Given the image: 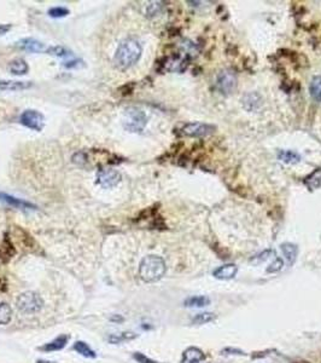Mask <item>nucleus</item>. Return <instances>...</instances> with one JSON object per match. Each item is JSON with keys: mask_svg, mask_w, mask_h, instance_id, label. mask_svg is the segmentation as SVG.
Segmentation results:
<instances>
[{"mask_svg": "<svg viewBox=\"0 0 321 363\" xmlns=\"http://www.w3.org/2000/svg\"><path fill=\"white\" fill-rule=\"evenodd\" d=\"M142 45L135 39H126L119 45L112 62L120 71H126L134 66L142 56Z\"/></svg>", "mask_w": 321, "mask_h": 363, "instance_id": "1", "label": "nucleus"}, {"mask_svg": "<svg viewBox=\"0 0 321 363\" xmlns=\"http://www.w3.org/2000/svg\"><path fill=\"white\" fill-rule=\"evenodd\" d=\"M165 262L159 255H147L142 260L139 267V275L143 281L156 282L165 274Z\"/></svg>", "mask_w": 321, "mask_h": 363, "instance_id": "2", "label": "nucleus"}, {"mask_svg": "<svg viewBox=\"0 0 321 363\" xmlns=\"http://www.w3.org/2000/svg\"><path fill=\"white\" fill-rule=\"evenodd\" d=\"M17 309L24 314H35L39 312L44 306V300L37 293L35 292H24L18 295L16 300Z\"/></svg>", "mask_w": 321, "mask_h": 363, "instance_id": "3", "label": "nucleus"}, {"mask_svg": "<svg viewBox=\"0 0 321 363\" xmlns=\"http://www.w3.org/2000/svg\"><path fill=\"white\" fill-rule=\"evenodd\" d=\"M147 124V116L142 109L139 108H128L126 112V119H125V129L129 132H142Z\"/></svg>", "mask_w": 321, "mask_h": 363, "instance_id": "4", "label": "nucleus"}, {"mask_svg": "<svg viewBox=\"0 0 321 363\" xmlns=\"http://www.w3.org/2000/svg\"><path fill=\"white\" fill-rule=\"evenodd\" d=\"M19 121L23 126L34 131L40 132L45 127V117L40 112L34 109H27L19 116Z\"/></svg>", "mask_w": 321, "mask_h": 363, "instance_id": "5", "label": "nucleus"}, {"mask_svg": "<svg viewBox=\"0 0 321 363\" xmlns=\"http://www.w3.org/2000/svg\"><path fill=\"white\" fill-rule=\"evenodd\" d=\"M216 87L222 95H231L237 89V76L232 71H222L216 79Z\"/></svg>", "mask_w": 321, "mask_h": 363, "instance_id": "6", "label": "nucleus"}, {"mask_svg": "<svg viewBox=\"0 0 321 363\" xmlns=\"http://www.w3.org/2000/svg\"><path fill=\"white\" fill-rule=\"evenodd\" d=\"M216 130L213 125L204 124V122H190L181 129L182 134L189 137H203L212 134Z\"/></svg>", "mask_w": 321, "mask_h": 363, "instance_id": "7", "label": "nucleus"}, {"mask_svg": "<svg viewBox=\"0 0 321 363\" xmlns=\"http://www.w3.org/2000/svg\"><path fill=\"white\" fill-rule=\"evenodd\" d=\"M121 182V174L114 169H100L97 173V183L103 188H112Z\"/></svg>", "mask_w": 321, "mask_h": 363, "instance_id": "8", "label": "nucleus"}, {"mask_svg": "<svg viewBox=\"0 0 321 363\" xmlns=\"http://www.w3.org/2000/svg\"><path fill=\"white\" fill-rule=\"evenodd\" d=\"M0 201L5 202V204L10 205V206L12 207H16V209L24 210V211H29V210L35 211V210L37 209V207L35 206L34 204H32V202L26 201V200L23 199H17V197L9 194H5V192L2 191H0Z\"/></svg>", "mask_w": 321, "mask_h": 363, "instance_id": "9", "label": "nucleus"}, {"mask_svg": "<svg viewBox=\"0 0 321 363\" xmlns=\"http://www.w3.org/2000/svg\"><path fill=\"white\" fill-rule=\"evenodd\" d=\"M238 272V267L235 264H225V265H221V267H219L217 269H215L214 271H213V275H214L215 279L217 280H222V281H225V280H232L234 279L235 275H237Z\"/></svg>", "mask_w": 321, "mask_h": 363, "instance_id": "10", "label": "nucleus"}, {"mask_svg": "<svg viewBox=\"0 0 321 363\" xmlns=\"http://www.w3.org/2000/svg\"><path fill=\"white\" fill-rule=\"evenodd\" d=\"M16 46L18 49L23 50V51L28 52H42L45 50L44 44L41 41L36 39H33V38H24L21 39L19 41L16 42Z\"/></svg>", "mask_w": 321, "mask_h": 363, "instance_id": "11", "label": "nucleus"}, {"mask_svg": "<svg viewBox=\"0 0 321 363\" xmlns=\"http://www.w3.org/2000/svg\"><path fill=\"white\" fill-rule=\"evenodd\" d=\"M181 363H205V355L198 347H189L184 351Z\"/></svg>", "mask_w": 321, "mask_h": 363, "instance_id": "12", "label": "nucleus"}, {"mask_svg": "<svg viewBox=\"0 0 321 363\" xmlns=\"http://www.w3.org/2000/svg\"><path fill=\"white\" fill-rule=\"evenodd\" d=\"M243 106L249 112H252V110H256L261 107L262 104V98L261 96L256 92H250V94H247L244 97L242 98Z\"/></svg>", "mask_w": 321, "mask_h": 363, "instance_id": "13", "label": "nucleus"}, {"mask_svg": "<svg viewBox=\"0 0 321 363\" xmlns=\"http://www.w3.org/2000/svg\"><path fill=\"white\" fill-rule=\"evenodd\" d=\"M32 82L12 81V80H0V89L4 91H18V90L29 89Z\"/></svg>", "mask_w": 321, "mask_h": 363, "instance_id": "14", "label": "nucleus"}, {"mask_svg": "<svg viewBox=\"0 0 321 363\" xmlns=\"http://www.w3.org/2000/svg\"><path fill=\"white\" fill-rule=\"evenodd\" d=\"M305 187L309 190H317L321 188V169H317L304 178Z\"/></svg>", "mask_w": 321, "mask_h": 363, "instance_id": "15", "label": "nucleus"}, {"mask_svg": "<svg viewBox=\"0 0 321 363\" xmlns=\"http://www.w3.org/2000/svg\"><path fill=\"white\" fill-rule=\"evenodd\" d=\"M9 71L14 75H24L28 73L29 67L24 59L15 58L9 63Z\"/></svg>", "mask_w": 321, "mask_h": 363, "instance_id": "16", "label": "nucleus"}, {"mask_svg": "<svg viewBox=\"0 0 321 363\" xmlns=\"http://www.w3.org/2000/svg\"><path fill=\"white\" fill-rule=\"evenodd\" d=\"M68 340H69V337H68V335H61V337L52 340L49 344L40 347V350H42V351H58V350H62L65 345H67Z\"/></svg>", "mask_w": 321, "mask_h": 363, "instance_id": "17", "label": "nucleus"}, {"mask_svg": "<svg viewBox=\"0 0 321 363\" xmlns=\"http://www.w3.org/2000/svg\"><path fill=\"white\" fill-rule=\"evenodd\" d=\"M278 159L285 164H297L301 161V155L292 150H279L278 152Z\"/></svg>", "mask_w": 321, "mask_h": 363, "instance_id": "18", "label": "nucleus"}, {"mask_svg": "<svg viewBox=\"0 0 321 363\" xmlns=\"http://www.w3.org/2000/svg\"><path fill=\"white\" fill-rule=\"evenodd\" d=\"M282 251L284 257L286 258L289 264H293L297 258L298 254V247L295 244H291V242H285L282 245Z\"/></svg>", "mask_w": 321, "mask_h": 363, "instance_id": "19", "label": "nucleus"}, {"mask_svg": "<svg viewBox=\"0 0 321 363\" xmlns=\"http://www.w3.org/2000/svg\"><path fill=\"white\" fill-rule=\"evenodd\" d=\"M210 304V299L205 295H195L185 300V306L189 307H203Z\"/></svg>", "mask_w": 321, "mask_h": 363, "instance_id": "20", "label": "nucleus"}, {"mask_svg": "<svg viewBox=\"0 0 321 363\" xmlns=\"http://www.w3.org/2000/svg\"><path fill=\"white\" fill-rule=\"evenodd\" d=\"M309 92L314 101L321 102V75L313 77L309 85Z\"/></svg>", "mask_w": 321, "mask_h": 363, "instance_id": "21", "label": "nucleus"}, {"mask_svg": "<svg viewBox=\"0 0 321 363\" xmlns=\"http://www.w3.org/2000/svg\"><path fill=\"white\" fill-rule=\"evenodd\" d=\"M74 350L77 352V354H80L84 357H87V359H94V357H97L96 352H94L93 350L89 346V344H86V343H84V342L75 343Z\"/></svg>", "mask_w": 321, "mask_h": 363, "instance_id": "22", "label": "nucleus"}, {"mask_svg": "<svg viewBox=\"0 0 321 363\" xmlns=\"http://www.w3.org/2000/svg\"><path fill=\"white\" fill-rule=\"evenodd\" d=\"M138 335L133 332H124L120 333V334H111L107 337L110 344H119V343L124 342V340H132L135 339Z\"/></svg>", "mask_w": 321, "mask_h": 363, "instance_id": "23", "label": "nucleus"}, {"mask_svg": "<svg viewBox=\"0 0 321 363\" xmlns=\"http://www.w3.org/2000/svg\"><path fill=\"white\" fill-rule=\"evenodd\" d=\"M12 310L9 304L0 302V325H7L11 321Z\"/></svg>", "mask_w": 321, "mask_h": 363, "instance_id": "24", "label": "nucleus"}, {"mask_svg": "<svg viewBox=\"0 0 321 363\" xmlns=\"http://www.w3.org/2000/svg\"><path fill=\"white\" fill-rule=\"evenodd\" d=\"M214 320H215V315L212 314V312H200V314H197L195 317H193L192 324L204 325V324H209V322L214 321Z\"/></svg>", "mask_w": 321, "mask_h": 363, "instance_id": "25", "label": "nucleus"}, {"mask_svg": "<svg viewBox=\"0 0 321 363\" xmlns=\"http://www.w3.org/2000/svg\"><path fill=\"white\" fill-rule=\"evenodd\" d=\"M46 52L47 54L52 55V56H57V57H65V56L71 55L70 50H68L67 47H64V46H61V45H58V46L49 47V49L46 50Z\"/></svg>", "mask_w": 321, "mask_h": 363, "instance_id": "26", "label": "nucleus"}, {"mask_svg": "<svg viewBox=\"0 0 321 363\" xmlns=\"http://www.w3.org/2000/svg\"><path fill=\"white\" fill-rule=\"evenodd\" d=\"M273 253H274V252H273L272 249H266V251L261 252V253L255 255L254 258H251V259H250V263H251V264H254V265L262 264V263L266 262V260H267L268 258H269Z\"/></svg>", "mask_w": 321, "mask_h": 363, "instance_id": "27", "label": "nucleus"}, {"mask_svg": "<svg viewBox=\"0 0 321 363\" xmlns=\"http://www.w3.org/2000/svg\"><path fill=\"white\" fill-rule=\"evenodd\" d=\"M70 14L69 10L67 7L63 6H57V7H52V9L49 10V15L54 19H61V17H65Z\"/></svg>", "mask_w": 321, "mask_h": 363, "instance_id": "28", "label": "nucleus"}, {"mask_svg": "<svg viewBox=\"0 0 321 363\" xmlns=\"http://www.w3.org/2000/svg\"><path fill=\"white\" fill-rule=\"evenodd\" d=\"M284 267V262H283L282 258H277L269 267H267V272L268 274H272V272H278L283 269Z\"/></svg>", "mask_w": 321, "mask_h": 363, "instance_id": "29", "label": "nucleus"}, {"mask_svg": "<svg viewBox=\"0 0 321 363\" xmlns=\"http://www.w3.org/2000/svg\"><path fill=\"white\" fill-rule=\"evenodd\" d=\"M133 357H134V359L137 360L139 363H160L157 361H154V360L149 359V357L145 356L144 354H140V352H135V354L133 355Z\"/></svg>", "mask_w": 321, "mask_h": 363, "instance_id": "30", "label": "nucleus"}, {"mask_svg": "<svg viewBox=\"0 0 321 363\" xmlns=\"http://www.w3.org/2000/svg\"><path fill=\"white\" fill-rule=\"evenodd\" d=\"M11 29V24H0V36H4Z\"/></svg>", "mask_w": 321, "mask_h": 363, "instance_id": "31", "label": "nucleus"}, {"mask_svg": "<svg viewBox=\"0 0 321 363\" xmlns=\"http://www.w3.org/2000/svg\"><path fill=\"white\" fill-rule=\"evenodd\" d=\"M77 63H82L81 59H77V61L67 62V63H64V67H65V68H75V67H77Z\"/></svg>", "mask_w": 321, "mask_h": 363, "instance_id": "32", "label": "nucleus"}, {"mask_svg": "<svg viewBox=\"0 0 321 363\" xmlns=\"http://www.w3.org/2000/svg\"><path fill=\"white\" fill-rule=\"evenodd\" d=\"M36 363H54V362H50V361H44V360H39V361H36Z\"/></svg>", "mask_w": 321, "mask_h": 363, "instance_id": "33", "label": "nucleus"}, {"mask_svg": "<svg viewBox=\"0 0 321 363\" xmlns=\"http://www.w3.org/2000/svg\"><path fill=\"white\" fill-rule=\"evenodd\" d=\"M296 363H308V362H304V361H302V362H296Z\"/></svg>", "mask_w": 321, "mask_h": 363, "instance_id": "34", "label": "nucleus"}]
</instances>
